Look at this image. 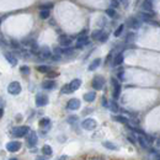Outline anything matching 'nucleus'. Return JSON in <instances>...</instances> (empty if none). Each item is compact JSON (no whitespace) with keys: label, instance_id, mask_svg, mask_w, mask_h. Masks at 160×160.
Here are the masks:
<instances>
[{"label":"nucleus","instance_id":"obj_1","mask_svg":"<svg viewBox=\"0 0 160 160\" xmlns=\"http://www.w3.org/2000/svg\"><path fill=\"white\" fill-rule=\"evenodd\" d=\"M29 132H30V127L29 126H20V127H16V128H14V129H12V135L22 138V137H25Z\"/></svg>","mask_w":160,"mask_h":160},{"label":"nucleus","instance_id":"obj_2","mask_svg":"<svg viewBox=\"0 0 160 160\" xmlns=\"http://www.w3.org/2000/svg\"><path fill=\"white\" fill-rule=\"evenodd\" d=\"M21 85L19 81H12V83L9 84L7 86V93L10 95H19L21 93Z\"/></svg>","mask_w":160,"mask_h":160},{"label":"nucleus","instance_id":"obj_3","mask_svg":"<svg viewBox=\"0 0 160 160\" xmlns=\"http://www.w3.org/2000/svg\"><path fill=\"white\" fill-rule=\"evenodd\" d=\"M81 127L86 131H93L97 127V122H96L94 118H86V120H84L83 123H81Z\"/></svg>","mask_w":160,"mask_h":160},{"label":"nucleus","instance_id":"obj_4","mask_svg":"<svg viewBox=\"0 0 160 160\" xmlns=\"http://www.w3.org/2000/svg\"><path fill=\"white\" fill-rule=\"evenodd\" d=\"M103 85H105V79H103L101 75H96L94 79H93V88H94L96 91L102 90Z\"/></svg>","mask_w":160,"mask_h":160},{"label":"nucleus","instance_id":"obj_5","mask_svg":"<svg viewBox=\"0 0 160 160\" xmlns=\"http://www.w3.org/2000/svg\"><path fill=\"white\" fill-rule=\"evenodd\" d=\"M37 134L35 133V132H31L30 134H27V138H26V144L29 148H33L36 147V144H37Z\"/></svg>","mask_w":160,"mask_h":160},{"label":"nucleus","instance_id":"obj_6","mask_svg":"<svg viewBox=\"0 0 160 160\" xmlns=\"http://www.w3.org/2000/svg\"><path fill=\"white\" fill-rule=\"evenodd\" d=\"M36 106L38 107H42V106H46L48 103V96L47 95H43V94H37L36 95Z\"/></svg>","mask_w":160,"mask_h":160},{"label":"nucleus","instance_id":"obj_7","mask_svg":"<svg viewBox=\"0 0 160 160\" xmlns=\"http://www.w3.org/2000/svg\"><path fill=\"white\" fill-rule=\"evenodd\" d=\"M6 149L9 150L10 153H15V152H19L21 149V143L17 140H12V142H9L6 144Z\"/></svg>","mask_w":160,"mask_h":160},{"label":"nucleus","instance_id":"obj_8","mask_svg":"<svg viewBox=\"0 0 160 160\" xmlns=\"http://www.w3.org/2000/svg\"><path fill=\"white\" fill-rule=\"evenodd\" d=\"M111 83L113 85V99L117 100L118 97H120V95H121V85L115 79V78H112V79H111Z\"/></svg>","mask_w":160,"mask_h":160},{"label":"nucleus","instance_id":"obj_9","mask_svg":"<svg viewBox=\"0 0 160 160\" xmlns=\"http://www.w3.org/2000/svg\"><path fill=\"white\" fill-rule=\"evenodd\" d=\"M67 107L71 110V111H75V110H79L80 108V101L78 99H70L67 103Z\"/></svg>","mask_w":160,"mask_h":160},{"label":"nucleus","instance_id":"obj_10","mask_svg":"<svg viewBox=\"0 0 160 160\" xmlns=\"http://www.w3.org/2000/svg\"><path fill=\"white\" fill-rule=\"evenodd\" d=\"M59 43H61V46H63V47H69V46L71 44V38L69 37V36L63 35V36L59 37Z\"/></svg>","mask_w":160,"mask_h":160},{"label":"nucleus","instance_id":"obj_11","mask_svg":"<svg viewBox=\"0 0 160 160\" xmlns=\"http://www.w3.org/2000/svg\"><path fill=\"white\" fill-rule=\"evenodd\" d=\"M4 57H5V59H6V61H7L9 63L11 64L12 67H15L16 64H17V58H16L15 56H14L12 53H10V52H6L5 54H4Z\"/></svg>","mask_w":160,"mask_h":160},{"label":"nucleus","instance_id":"obj_12","mask_svg":"<svg viewBox=\"0 0 160 160\" xmlns=\"http://www.w3.org/2000/svg\"><path fill=\"white\" fill-rule=\"evenodd\" d=\"M89 43V39L86 36H79L78 37V41H76V47L78 48H81V47H84L85 44H88Z\"/></svg>","mask_w":160,"mask_h":160},{"label":"nucleus","instance_id":"obj_13","mask_svg":"<svg viewBox=\"0 0 160 160\" xmlns=\"http://www.w3.org/2000/svg\"><path fill=\"white\" fill-rule=\"evenodd\" d=\"M38 54L41 56V58L47 59V58L51 57V51H49V48H48V47H42V48H39Z\"/></svg>","mask_w":160,"mask_h":160},{"label":"nucleus","instance_id":"obj_14","mask_svg":"<svg viewBox=\"0 0 160 160\" xmlns=\"http://www.w3.org/2000/svg\"><path fill=\"white\" fill-rule=\"evenodd\" d=\"M81 86V80L80 79H74L71 81V83L69 84V88H70V90H71V93L73 91H76L78 89H79Z\"/></svg>","mask_w":160,"mask_h":160},{"label":"nucleus","instance_id":"obj_15","mask_svg":"<svg viewBox=\"0 0 160 160\" xmlns=\"http://www.w3.org/2000/svg\"><path fill=\"white\" fill-rule=\"evenodd\" d=\"M42 88L46 90H52V89L56 88V83H54L53 80H46V81H43Z\"/></svg>","mask_w":160,"mask_h":160},{"label":"nucleus","instance_id":"obj_16","mask_svg":"<svg viewBox=\"0 0 160 160\" xmlns=\"http://www.w3.org/2000/svg\"><path fill=\"white\" fill-rule=\"evenodd\" d=\"M127 25L129 26V27H134V29H138V27L140 26L139 21L137 20V19H134V17H129V19L127 20Z\"/></svg>","mask_w":160,"mask_h":160},{"label":"nucleus","instance_id":"obj_17","mask_svg":"<svg viewBox=\"0 0 160 160\" xmlns=\"http://www.w3.org/2000/svg\"><path fill=\"white\" fill-rule=\"evenodd\" d=\"M100 64H101V59H100V58H96L95 61L91 62V64L89 65V70H90V71H94L95 69H97V68L100 67Z\"/></svg>","mask_w":160,"mask_h":160},{"label":"nucleus","instance_id":"obj_18","mask_svg":"<svg viewBox=\"0 0 160 160\" xmlns=\"http://www.w3.org/2000/svg\"><path fill=\"white\" fill-rule=\"evenodd\" d=\"M95 99H96V94L94 93V91H91V93H86L84 95V100L86 102H93Z\"/></svg>","mask_w":160,"mask_h":160},{"label":"nucleus","instance_id":"obj_19","mask_svg":"<svg viewBox=\"0 0 160 160\" xmlns=\"http://www.w3.org/2000/svg\"><path fill=\"white\" fill-rule=\"evenodd\" d=\"M112 120H115V121H117V122H121V123H123V125H127L128 126V123H129V120L128 118H126L125 116H112Z\"/></svg>","mask_w":160,"mask_h":160},{"label":"nucleus","instance_id":"obj_20","mask_svg":"<svg viewBox=\"0 0 160 160\" xmlns=\"http://www.w3.org/2000/svg\"><path fill=\"white\" fill-rule=\"evenodd\" d=\"M38 125H39V127H48L49 125H51V120H49L48 117H43V118H41L39 120V122H38Z\"/></svg>","mask_w":160,"mask_h":160},{"label":"nucleus","instance_id":"obj_21","mask_svg":"<svg viewBox=\"0 0 160 160\" xmlns=\"http://www.w3.org/2000/svg\"><path fill=\"white\" fill-rule=\"evenodd\" d=\"M122 62H123V56L120 53V54H117V56L113 58V62H112V64L115 67H117V65H120V64H122Z\"/></svg>","mask_w":160,"mask_h":160},{"label":"nucleus","instance_id":"obj_22","mask_svg":"<svg viewBox=\"0 0 160 160\" xmlns=\"http://www.w3.org/2000/svg\"><path fill=\"white\" fill-rule=\"evenodd\" d=\"M142 7H143V10L145 11H152L153 10V4L152 1H144L142 4Z\"/></svg>","mask_w":160,"mask_h":160},{"label":"nucleus","instance_id":"obj_23","mask_svg":"<svg viewBox=\"0 0 160 160\" xmlns=\"http://www.w3.org/2000/svg\"><path fill=\"white\" fill-rule=\"evenodd\" d=\"M103 147L107 148V149H110V150H117L118 149L115 144L111 143V142H103Z\"/></svg>","mask_w":160,"mask_h":160},{"label":"nucleus","instance_id":"obj_24","mask_svg":"<svg viewBox=\"0 0 160 160\" xmlns=\"http://www.w3.org/2000/svg\"><path fill=\"white\" fill-rule=\"evenodd\" d=\"M138 142L140 143V145L143 148H148V145H149V142L147 140V138H145V137H140V138L138 139Z\"/></svg>","mask_w":160,"mask_h":160},{"label":"nucleus","instance_id":"obj_25","mask_svg":"<svg viewBox=\"0 0 160 160\" xmlns=\"http://www.w3.org/2000/svg\"><path fill=\"white\" fill-rule=\"evenodd\" d=\"M42 152H43V154H46V155H48V157H51L52 155V148L49 147V145H44V147L42 148Z\"/></svg>","mask_w":160,"mask_h":160},{"label":"nucleus","instance_id":"obj_26","mask_svg":"<svg viewBox=\"0 0 160 160\" xmlns=\"http://www.w3.org/2000/svg\"><path fill=\"white\" fill-rule=\"evenodd\" d=\"M108 107H110V110H111L112 112H117V111H118V105H117L115 101L108 102Z\"/></svg>","mask_w":160,"mask_h":160},{"label":"nucleus","instance_id":"obj_27","mask_svg":"<svg viewBox=\"0 0 160 160\" xmlns=\"http://www.w3.org/2000/svg\"><path fill=\"white\" fill-rule=\"evenodd\" d=\"M101 35H102V31H101V30H96V31H94L93 33H91V36H93L94 39H100Z\"/></svg>","mask_w":160,"mask_h":160},{"label":"nucleus","instance_id":"obj_28","mask_svg":"<svg viewBox=\"0 0 160 160\" xmlns=\"http://www.w3.org/2000/svg\"><path fill=\"white\" fill-rule=\"evenodd\" d=\"M123 29H125V25H120V26H118V29L115 31V37H120L121 33L123 32Z\"/></svg>","mask_w":160,"mask_h":160},{"label":"nucleus","instance_id":"obj_29","mask_svg":"<svg viewBox=\"0 0 160 160\" xmlns=\"http://www.w3.org/2000/svg\"><path fill=\"white\" fill-rule=\"evenodd\" d=\"M37 70L41 71V73H49V67H47V65H39L37 68Z\"/></svg>","mask_w":160,"mask_h":160},{"label":"nucleus","instance_id":"obj_30","mask_svg":"<svg viewBox=\"0 0 160 160\" xmlns=\"http://www.w3.org/2000/svg\"><path fill=\"white\" fill-rule=\"evenodd\" d=\"M61 93H62V94H69V93H71V90H70V88H69V84L64 85L63 88H62V90H61Z\"/></svg>","mask_w":160,"mask_h":160},{"label":"nucleus","instance_id":"obj_31","mask_svg":"<svg viewBox=\"0 0 160 160\" xmlns=\"http://www.w3.org/2000/svg\"><path fill=\"white\" fill-rule=\"evenodd\" d=\"M20 71H21V74H25L26 75V74H30L31 70H30V68L27 67V65H24V67L20 68Z\"/></svg>","mask_w":160,"mask_h":160},{"label":"nucleus","instance_id":"obj_32","mask_svg":"<svg viewBox=\"0 0 160 160\" xmlns=\"http://www.w3.org/2000/svg\"><path fill=\"white\" fill-rule=\"evenodd\" d=\"M39 7H41V11H43V10L49 11V9L53 7V4H44V5H41Z\"/></svg>","mask_w":160,"mask_h":160},{"label":"nucleus","instance_id":"obj_33","mask_svg":"<svg viewBox=\"0 0 160 160\" xmlns=\"http://www.w3.org/2000/svg\"><path fill=\"white\" fill-rule=\"evenodd\" d=\"M39 16H41V19H48V17H49V11H47V10L41 11L39 12Z\"/></svg>","mask_w":160,"mask_h":160},{"label":"nucleus","instance_id":"obj_34","mask_svg":"<svg viewBox=\"0 0 160 160\" xmlns=\"http://www.w3.org/2000/svg\"><path fill=\"white\" fill-rule=\"evenodd\" d=\"M106 14H107L108 16H111V17L117 16V14H116V11L113 10V9H107V10H106Z\"/></svg>","mask_w":160,"mask_h":160},{"label":"nucleus","instance_id":"obj_35","mask_svg":"<svg viewBox=\"0 0 160 160\" xmlns=\"http://www.w3.org/2000/svg\"><path fill=\"white\" fill-rule=\"evenodd\" d=\"M140 15L143 16V19H145V20H147V19H152V17H153V14H147V12H142Z\"/></svg>","mask_w":160,"mask_h":160},{"label":"nucleus","instance_id":"obj_36","mask_svg":"<svg viewBox=\"0 0 160 160\" xmlns=\"http://www.w3.org/2000/svg\"><path fill=\"white\" fill-rule=\"evenodd\" d=\"M58 75H59V73H54V71H49L48 74H47V76L51 78V79H53V78H57Z\"/></svg>","mask_w":160,"mask_h":160},{"label":"nucleus","instance_id":"obj_37","mask_svg":"<svg viewBox=\"0 0 160 160\" xmlns=\"http://www.w3.org/2000/svg\"><path fill=\"white\" fill-rule=\"evenodd\" d=\"M107 39H108V36H107L106 33H102V35H101V37H100V42H102V43H103V42H106Z\"/></svg>","mask_w":160,"mask_h":160},{"label":"nucleus","instance_id":"obj_38","mask_svg":"<svg viewBox=\"0 0 160 160\" xmlns=\"http://www.w3.org/2000/svg\"><path fill=\"white\" fill-rule=\"evenodd\" d=\"M111 9H113V10H115V9H117L118 6H120V3H118V1H112L111 3Z\"/></svg>","mask_w":160,"mask_h":160},{"label":"nucleus","instance_id":"obj_39","mask_svg":"<svg viewBox=\"0 0 160 160\" xmlns=\"http://www.w3.org/2000/svg\"><path fill=\"white\" fill-rule=\"evenodd\" d=\"M73 52H74V51H73L71 48H67V49H63V54H71Z\"/></svg>","mask_w":160,"mask_h":160},{"label":"nucleus","instance_id":"obj_40","mask_svg":"<svg viewBox=\"0 0 160 160\" xmlns=\"http://www.w3.org/2000/svg\"><path fill=\"white\" fill-rule=\"evenodd\" d=\"M102 106L103 107H108V101L105 97H102Z\"/></svg>","mask_w":160,"mask_h":160},{"label":"nucleus","instance_id":"obj_41","mask_svg":"<svg viewBox=\"0 0 160 160\" xmlns=\"http://www.w3.org/2000/svg\"><path fill=\"white\" fill-rule=\"evenodd\" d=\"M133 38H134V35L133 33H129V35H128V37L126 38V42H129V41L133 39Z\"/></svg>","mask_w":160,"mask_h":160},{"label":"nucleus","instance_id":"obj_42","mask_svg":"<svg viewBox=\"0 0 160 160\" xmlns=\"http://www.w3.org/2000/svg\"><path fill=\"white\" fill-rule=\"evenodd\" d=\"M118 79H120V80H123V79H125V73H123V71L118 73Z\"/></svg>","mask_w":160,"mask_h":160},{"label":"nucleus","instance_id":"obj_43","mask_svg":"<svg viewBox=\"0 0 160 160\" xmlns=\"http://www.w3.org/2000/svg\"><path fill=\"white\" fill-rule=\"evenodd\" d=\"M3 115H4V110H3V108H0V118L3 117Z\"/></svg>","mask_w":160,"mask_h":160},{"label":"nucleus","instance_id":"obj_44","mask_svg":"<svg viewBox=\"0 0 160 160\" xmlns=\"http://www.w3.org/2000/svg\"><path fill=\"white\" fill-rule=\"evenodd\" d=\"M68 159V157H65V155H64V157H62V158H59L58 160H67Z\"/></svg>","mask_w":160,"mask_h":160},{"label":"nucleus","instance_id":"obj_45","mask_svg":"<svg viewBox=\"0 0 160 160\" xmlns=\"http://www.w3.org/2000/svg\"><path fill=\"white\" fill-rule=\"evenodd\" d=\"M36 160H46V159H43V158H37Z\"/></svg>","mask_w":160,"mask_h":160},{"label":"nucleus","instance_id":"obj_46","mask_svg":"<svg viewBox=\"0 0 160 160\" xmlns=\"http://www.w3.org/2000/svg\"><path fill=\"white\" fill-rule=\"evenodd\" d=\"M9 160H17L16 158H12V159H9Z\"/></svg>","mask_w":160,"mask_h":160},{"label":"nucleus","instance_id":"obj_47","mask_svg":"<svg viewBox=\"0 0 160 160\" xmlns=\"http://www.w3.org/2000/svg\"><path fill=\"white\" fill-rule=\"evenodd\" d=\"M0 101H1V100H0Z\"/></svg>","mask_w":160,"mask_h":160}]
</instances>
